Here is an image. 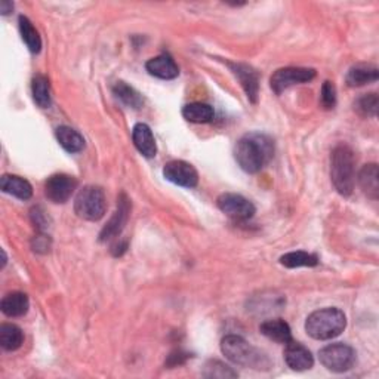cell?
I'll return each mask as SVG.
<instances>
[{
	"instance_id": "cell-9",
	"label": "cell",
	"mask_w": 379,
	"mask_h": 379,
	"mask_svg": "<svg viewBox=\"0 0 379 379\" xmlns=\"http://www.w3.org/2000/svg\"><path fill=\"white\" fill-rule=\"evenodd\" d=\"M77 188V180L67 173H55L47 178L45 194L54 203H65Z\"/></svg>"
},
{
	"instance_id": "cell-17",
	"label": "cell",
	"mask_w": 379,
	"mask_h": 379,
	"mask_svg": "<svg viewBox=\"0 0 379 379\" xmlns=\"http://www.w3.org/2000/svg\"><path fill=\"white\" fill-rule=\"evenodd\" d=\"M0 308L8 317H22L24 314H27L30 308L29 296L22 292H10L3 296Z\"/></svg>"
},
{
	"instance_id": "cell-30",
	"label": "cell",
	"mask_w": 379,
	"mask_h": 379,
	"mask_svg": "<svg viewBox=\"0 0 379 379\" xmlns=\"http://www.w3.org/2000/svg\"><path fill=\"white\" fill-rule=\"evenodd\" d=\"M320 104L323 109L330 110L337 105V89L332 82L326 80L322 86V92H320Z\"/></svg>"
},
{
	"instance_id": "cell-29",
	"label": "cell",
	"mask_w": 379,
	"mask_h": 379,
	"mask_svg": "<svg viewBox=\"0 0 379 379\" xmlns=\"http://www.w3.org/2000/svg\"><path fill=\"white\" fill-rule=\"evenodd\" d=\"M203 376L206 378H219V379H227V378H237L239 373L233 371L229 364H225L219 360H210L206 363Z\"/></svg>"
},
{
	"instance_id": "cell-11",
	"label": "cell",
	"mask_w": 379,
	"mask_h": 379,
	"mask_svg": "<svg viewBox=\"0 0 379 379\" xmlns=\"http://www.w3.org/2000/svg\"><path fill=\"white\" fill-rule=\"evenodd\" d=\"M163 176L172 184L185 188H194L199 183V173L193 164L184 160H172L164 164Z\"/></svg>"
},
{
	"instance_id": "cell-28",
	"label": "cell",
	"mask_w": 379,
	"mask_h": 379,
	"mask_svg": "<svg viewBox=\"0 0 379 379\" xmlns=\"http://www.w3.org/2000/svg\"><path fill=\"white\" fill-rule=\"evenodd\" d=\"M379 98L376 93H366L354 102V111L362 117H376Z\"/></svg>"
},
{
	"instance_id": "cell-32",
	"label": "cell",
	"mask_w": 379,
	"mask_h": 379,
	"mask_svg": "<svg viewBox=\"0 0 379 379\" xmlns=\"http://www.w3.org/2000/svg\"><path fill=\"white\" fill-rule=\"evenodd\" d=\"M187 359H188V354H187V353H183L181 350H178V351H175V353H172V354L169 355L168 366H172V367L180 366V364H183Z\"/></svg>"
},
{
	"instance_id": "cell-22",
	"label": "cell",
	"mask_w": 379,
	"mask_h": 379,
	"mask_svg": "<svg viewBox=\"0 0 379 379\" xmlns=\"http://www.w3.org/2000/svg\"><path fill=\"white\" fill-rule=\"evenodd\" d=\"M31 93L33 100L40 109H49L51 107V85L49 79L43 75H36L31 82Z\"/></svg>"
},
{
	"instance_id": "cell-23",
	"label": "cell",
	"mask_w": 379,
	"mask_h": 379,
	"mask_svg": "<svg viewBox=\"0 0 379 379\" xmlns=\"http://www.w3.org/2000/svg\"><path fill=\"white\" fill-rule=\"evenodd\" d=\"M183 116L185 121L192 123H209L215 111H213L212 107L205 102H192L187 104L183 109Z\"/></svg>"
},
{
	"instance_id": "cell-13",
	"label": "cell",
	"mask_w": 379,
	"mask_h": 379,
	"mask_svg": "<svg viewBox=\"0 0 379 379\" xmlns=\"http://www.w3.org/2000/svg\"><path fill=\"white\" fill-rule=\"evenodd\" d=\"M234 76L239 79L242 86L247 95V98L251 102H258V93H259V76L256 70H254L251 65L242 64V63H229Z\"/></svg>"
},
{
	"instance_id": "cell-2",
	"label": "cell",
	"mask_w": 379,
	"mask_h": 379,
	"mask_svg": "<svg viewBox=\"0 0 379 379\" xmlns=\"http://www.w3.org/2000/svg\"><path fill=\"white\" fill-rule=\"evenodd\" d=\"M221 351L231 363L251 367L255 371H268L271 362L267 355L239 335H227L221 341Z\"/></svg>"
},
{
	"instance_id": "cell-19",
	"label": "cell",
	"mask_w": 379,
	"mask_h": 379,
	"mask_svg": "<svg viewBox=\"0 0 379 379\" xmlns=\"http://www.w3.org/2000/svg\"><path fill=\"white\" fill-rule=\"evenodd\" d=\"M359 184L363 190V193L371 197L372 200H378L379 197V172L378 164L369 163L364 164L359 173Z\"/></svg>"
},
{
	"instance_id": "cell-31",
	"label": "cell",
	"mask_w": 379,
	"mask_h": 379,
	"mask_svg": "<svg viewBox=\"0 0 379 379\" xmlns=\"http://www.w3.org/2000/svg\"><path fill=\"white\" fill-rule=\"evenodd\" d=\"M34 251L36 252H42V254H46L47 251H49V239H47L46 235H38L34 239Z\"/></svg>"
},
{
	"instance_id": "cell-7",
	"label": "cell",
	"mask_w": 379,
	"mask_h": 379,
	"mask_svg": "<svg viewBox=\"0 0 379 379\" xmlns=\"http://www.w3.org/2000/svg\"><path fill=\"white\" fill-rule=\"evenodd\" d=\"M316 77V70L305 67H284L277 70L270 79V86L277 95L293 85H301Z\"/></svg>"
},
{
	"instance_id": "cell-6",
	"label": "cell",
	"mask_w": 379,
	"mask_h": 379,
	"mask_svg": "<svg viewBox=\"0 0 379 379\" xmlns=\"http://www.w3.org/2000/svg\"><path fill=\"white\" fill-rule=\"evenodd\" d=\"M320 363H322L327 371L342 373L348 372L355 363V351L347 346V343L337 342L326 346L318 353Z\"/></svg>"
},
{
	"instance_id": "cell-16",
	"label": "cell",
	"mask_w": 379,
	"mask_h": 379,
	"mask_svg": "<svg viewBox=\"0 0 379 379\" xmlns=\"http://www.w3.org/2000/svg\"><path fill=\"white\" fill-rule=\"evenodd\" d=\"M259 330L264 337L279 343H288L292 341V330L289 325L281 318L265 320V322L261 323Z\"/></svg>"
},
{
	"instance_id": "cell-26",
	"label": "cell",
	"mask_w": 379,
	"mask_h": 379,
	"mask_svg": "<svg viewBox=\"0 0 379 379\" xmlns=\"http://www.w3.org/2000/svg\"><path fill=\"white\" fill-rule=\"evenodd\" d=\"M113 93L116 95L117 100H121L129 109L138 110L144 104L141 93L137 92L132 86L126 85L125 82H116V85L113 86Z\"/></svg>"
},
{
	"instance_id": "cell-15",
	"label": "cell",
	"mask_w": 379,
	"mask_h": 379,
	"mask_svg": "<svg viewBox=\"0 0 379 379\" xmlns=\"http://www.w3.org/2000/svg\"><path fill=\"white\" fill-rule=\"evenodd\" d=\"M132 139L137 150L142 154L144 157H154L157 153L156 139L151 132V129L146 123H137L132 129Z\"/></svg>"
},
{
	"instance_id": "cell-27",
	"label": "cell",
	"mask_w": 379,
	"mask_h": 379,
	"mask_svg": "<svg viewBox=\"0 0 379 379\" xmlns=\"http://www.w3.org/2000/svg\"><path fill=\"white\" fill-rule=\"evenodd\" d=\"M280 264L286 268H300V267H316L318 264V258L313 254L304 251L289 252L280 258Z\"/></svg>"
},
{
	"instance_id": "cell-25",
	"label": "cell",
	"mask_w": 379,
	"mask_h": 379,
	"mask_svg": "<svg viewBox=\"0 0 379 379\" xmlns=\"http://www.w3.org/2000/svg\"><path fill=\"white\" fill-rule=\"evenodd\" d=\"M18 26H20L21 38H22L24 42H26L29 49L33 54H39L40 49H42V39H40V36H39L38 30L34 29L33 22L27 17L21 15L18 18Z\"/></svg>"
},
{
	"instance_id": "cell-4",
	"label": "cell",
	"mask_w": 379,
	"mask_h": 379,
	"mask_svg": "<svg viewBox=\"0 0 379 379\" xmlns=\"http://www.w3.org/2000/svg\"><path fill=\"white\" fill-rule=\"evenodd\" d=\"M330 178L341 196H351L355 181V157L348 146L341 144L332 151Z\"/></svg>"
},
{
	"instance_id": "cell-10",
	"label": "cell",
	"mask_w": 379,
	"mask_h": 379,
	"mask_svg": "<svg viewBox=\"0 0 379 379\" xmlns=\"http://www.w3.org/2000/svg\"><path fill=\"white\" fill-rule=\"evenodd\" d=\"M130 208H132V205H130V200L127 199V196L125 193H122L117 199V209L113 213L111 219L107 222V225L100 233L101 242H109V240L117 239V237L122 234L125 225L129 219Z\"/></svg>"
},
{
	"instance_id": "cell-8",
	"label": "cell",
	"mask_w": 379,
	"mask_h": 379,
	"mask_svg": "<svg viewBox=\"0 0 379 379\" xmlns=\"http://www.w3.org/2000/svg\"><path fill=\"white\" fill-rule=\"evenodd\" d=\"M217 205L222 213L235 221H246L255 215V206L252 201L240 194L224 193L218 197Z\"/></svg>"
},
{
	"instance_id": "cell-20",
	"label": "cell",
	"mask_w": 379,
	"mask_h": 379,
	"mask_svg": "<svg viewBox=\"0 0 379 379\" xmlns=\"http://www.w3.org/2000/svg\"><path fill=\"white\" fill-rule=\"evenodd\" d=\"M379 77L378 68L371 64H357L348 70L347 73V83L351 88L364 86L367 83L376 82Z\"/></svg>"
},
{
	"instance_id": "cell-3",
	"label": "cell",
	"mask_w": 379,
	"mask_h": 379,
	"mask_svg": "<svg viewBox=\"0 0 379 379\" xmlns=\"http://www.w3.org/2000/svg\"><path fill=\"white\" fill-rule=\"evenodd\" d=\"M347 327V317L339 308H322L305 320V330L313 339L327 341L339 337Z\"/></svg>"
},
{
	"instance_id": "cell-24",
	"label": "cell",
	"mask_w": 379,
	"mask_h": 379,
	"mask_svg": "<svg viewBox=\"0 0 379 379\" xmlns=\"http://www.w3.org/2000/svg\"><path fill=\"white\" fill-rule=\"evenodd\" d=\"M24 342L22 330L12 323H3L0 326V346L6 351L18 350Z\"/></svg>"
},
{
	"instance_id": "cell-14",
	"label": "cell",
	"mask_w": 379,
	"mask_h": 379,
	"mask_svg": "<svg viewBox=\"0 0 379 379\" xmlns=\"http://www.w3.org/2000/svg\"><path fill=\"white\" fill-rule=\"evenodd\" d=\"M146 68L151 76L163 80H172L180 75V68H178L175 59L168 54H162L148 59Z\"/></svg>"
},
{
	"instance_id": "cell-1",
	"label": "cell",
	"mask_w": 379,
	"mask_h": 379,
	"mask_svg": "<svg viewBox=\"0 0 379 379\" xmlns=\"http://www.w3.org/2000/svg\"><path fill=\"white\" fill-rule=\"evenodd\" d=\"M272 156H274V141L261 132L243 135L234 148L235 162L247 173H256L264 169Z\"/></svg>"
},
{
	"instance_id": "cell-18",
	"label": "cell",
	"mask_w": 379,
	"mask_h": 379,
	"mask_svg": "<svg viewBox=\"0 0 379 379\" xmlns=\"http://www.w3.org/2000/svg\"><path fill=\"white\" fill-rule=\"evenodd\" d=\"M0 188L3 193L15 196L21 200H29L33 196L31 184L17 175H3L0 180Z\"/></svg>"
},
{
	"instance_id": "cell-21",
	"label": "cell",
	"mask_w": 379,
	"mask_h": 379,
	"mask_svg": "<svg viewBox=\"0 0 379 379\" xmlns=\"http://www.w3.org/2000/svg\"><path fill=\"white\" fill-rule=\"evenodd\" d=\"M55 137L65 151L79 153L85 148V139L77 132L76 129L70 126H59L55 130Z\"/></svg>"
},
{
	"instance_id": "cell-5",
	"label": "cell",
	"mask_w": 379,
	"mask_h": 379,
	"mask_svg": "<svg viewBox=\"0 0 379 379\" xmlns=\"http://www.w3.org/2000/svg\"><path fill=\"white\" fill-rule=\"evenodd\" d=\"M107 209L105 194L98 185L83 187L75 200L76 215L86 221H100Z\"/></svg>"
},
{
	"instance_id": "cell-12",
	"label": "cell",
	"mask_w": 379,
	"mask_h": 379,
	"mask_svg": "<svg viewBox=\"0 0 379 379\" xmlns=\"http://www.w3.org/2000/svg\"><path fill=\"white\" fill-rule=\"evenodd\" d=\"M283 355H284V362H286V364L292 371H296V372H304V371L311 369L314 364V357L311 351L296 341H289L286 343Z\"/></svg>"
},
{
	"instance_id": "cell-33",
	"label": "cell",
	"mask_w": 379,
	"mask_h": 379,
	"mask_svg": "<svg viewBox=\"0 0 379 379\" xmlns=\"http://www.w3.org/2000/svg\"><path fill=\"white\" fill-rule=\"evenodd\" d=\"M12 9H14V3L12 2H8V0L0 2V12H2V15H8L9 12H12Z\"/></svg>"
}]
</instances>
